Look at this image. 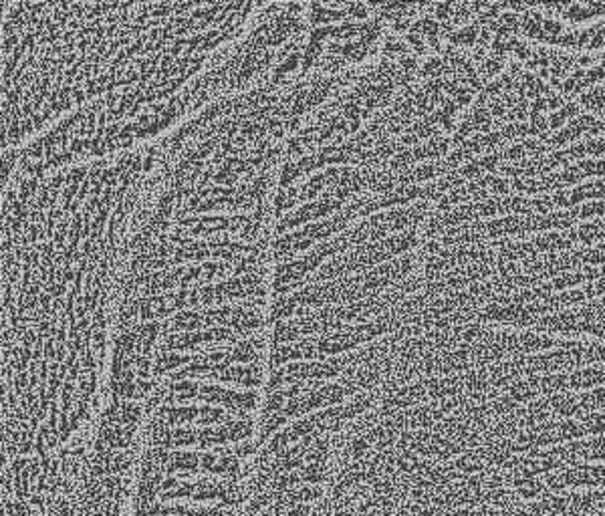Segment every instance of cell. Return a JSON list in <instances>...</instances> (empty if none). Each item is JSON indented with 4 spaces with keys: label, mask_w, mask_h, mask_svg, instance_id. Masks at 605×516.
I'll return each mask as SVG.
<instances>
[{
    "label": "cell",
    "mask_w": 605,
    "mask_h": 516,
    "mask_svg": "<svg viewBox=\"0 0 605 516\" xmlns=\"http://www.w3.org/2000/svg\"><path fill=\"white\" fill-rule=\"evenodd\" d=\"M341 210V202L339 200H331V198H319L317 202H309L305 204L302 208L291 212L289 216H285L280 226H278V232H287L291 228H297V226H302L307 222L311 220H319V218H325L329 214H335Z\"/></svg>",
    "instance_id": "obj_1"
},
{
    "label": "cell",
    "mask_w": 605,
    "mask_h": 516,
    "mask_svg": "<svg viewBox=\"0 0 605 516\" xmlns=\"http://www.w3.org/2000/svg\"><path fill=\"white\" fill-rule=\"evenodd\" d=\"M222 494V484L210 482V480H202V482H180L176 490L164 494L166 500L170 498H192V500H214L220 498Z\"/></svg>",
    "instance_id": "obj_2"
},
{
    "label": "cell",
    "mask_w": 605,
    "mask_h": 516,
    "mask_svg": "<svg viewBox=\"0 0 605 516\" xmlns=\"http://www.w3.org/2000/svg\"><path fill=\"white\" fill-rule=\"evenodd\" d=\"M293 359H319V351H317V341L315 339H302L295 345H285V347H277L273 353V367H280L287 361Z\"/></svg>",
    "instance_id": "obj_3"
},
{
    "label": "cell",
    "mask_w": 605,
    "mask_h": 516,
    "mask_svg": "<svg viewBox=\"0 0 605 516\" xmlns=\"http://www.w3.org/2000/svg\"><path fill=\"white\" fill-rule=\"evenodd\" d=\"M212 377L218 379V381L238 383V385H244V388H256V385H260V379H262L260 377V369L251 367V365H232L227 371L216 373Z\"/></svg>",
    "instance_id": "obj_4"
},
{
    "label": "cell",
    "mask_w": 605,
    "mask_h": 516,
    "mask_svg": "<svg viewBox=\"0 0 605 516\" xmlns=\"http://www.w3.org/2000/svg\"><path fill=\"white\" fill-rule=\"evenodd\" d=\"M160 416L168 421V426H182V423H188V421H194V419L200 418V408H194V405H184V408L164 405L160 410Z\"/></svg>",
    "instance_id": "obj_5"
},
{
    "label": "cell",
    "mask_w": 605,
    "mask_h": 516,
    "mask_svg": "<svg viewBox=\"0 0 605 516\" xmlns=\"http://www.w3.org/2000/svg\"><path fill=\"white\" fill-rule=\"evenodd\" d=\"M200 468V456L194 452H174L168 460V474L172 472H196Z\"/></svg>",
    "instance_id": "obj_6"
},
{
    "label": "cell",
    "mask_w": 605,
    "mask_h": 516,
    "mask_svg": "<svg viewBox=\"0 0 605 516\" xmlns=\"http://www.w3.org/2000/svg\"><path fill=\"white\" fill-rule=\"evenodd\" d=\"M202 343H204V331L180 333V335H170L166 339V349H172V351H194Z\"/></svg>",
    "instance_id": "obj_7"
},
{
    "label": "cell",
    "mask_w": 605,
    "mask_h": 516,
    "mask_svg": "<svg viewBox=\"0 0 605 516\" xmlns=\"http://www.w3.org/2000/svg\"><path fill=\"white\" fill-rule=\"evenodd\" d=\"M202 327H204V317H202L200 311H182L176 319L172 321V325L168 327V331L196 333Z\"/></svg>",
    "instance_id": "obj_8"
},
{
    "label": "cell",
    "mask_w": 605,
    "mask_h": 516,
    "mask_svg": "<svg viewBox=\"0 0 605 516\" xmlns=\"http://www.w3.org/2000/svg\"><path fill=\"white\" fill-rule=\"evenodd\" d=\"M313 15H311V21L313 25H329V23H337V21H343L347 19V12L343 8H331V6H325V4H313Z\"/></svg>",
    "instance_id": "obj_9"
},
{
    "label": "cell",
    "mask_w": 605,
    "mask_h": 516,
    "mask_svg": "<svg viewBox=\"0 0 605 516\" xmlns=\"http://www.w3.org/2000/svg\"><path fill=\"white\" fill-rule=\"evenodd\" d=\"M227 442H230V438H228V430L224 423L220 428H202V430H198V446H202V448L222 446Z\"/></svg>",
    "instance_id": "obj_10"
},
{
    "label": "cell",
    "mask_w": 605,
    "mask_h": 516,
    "mask_svg": "<svg viewBox=\"0 0 605 516\" xmlns=\"http://www.w3.org/2000/svg\"><path fill=\"white\" fill-rule=\"evenodd\" d=\"M200 395V388L194 383V381H176L170 385V395H168V403H174V401H186V399H192V397H198Z\"/></svg>",
    "instance_id": "obj_11"
},
{
    "label": "cell",
    "mask_w": 605,
    "mask_h": 516,
    "mask_svg": "<svg viewBox=\"0 0 605 516\" xmlns=\"http://www.w3.org/2000/svg\"><path fill=\"white\" fill-rule=\"evenodd\" d=\"M325 188H329L327 172L313 175V178L302 186L301 190H299V202H305V200H311V198L319 196Z\"/></svg>",
    "instance_id": "obj_12"
},
{
    "label": "cell",
    "mask_w": 605,
    "mask_h": 516,
    "mask_svg": "<svg viewBox=\"0 0 605 516\" xmlns=\"http://www.w3.org/2000/svg\"><path fill=\"white\" fill-rule=\"evenodd\" d=\"M196 355H180V353H162L157 357V363H155V371L157 373H166V371H172V369L180 367L184 363H192Z\"/></svg>",
    "instance_id": "obj_13"
},
{
    "label": "cell",
    "mask_w": 605,
    "mask_h": 516,
    "mask_svg": "<svg viewBox=\"0 0 605 516\" xmlns=\"http://www.w3.org/2000/svg\"><path fill=\"white\" fill-rule=\"evenodd\" d=\"M299 337H301V331L295 321H278L275 327V341L278 345L297 341Z\"/></svg>",
    "instance_id": "obj_14"
},
{
    "label": "cell",
    "mask_w": 605,
    "mask_h": 516,
    "mask_svg": "<svg viewBox=\"0 0 605 516\" xmlns=\"http://www.w3.org/2000/svg\"><path fill=\"white\" fill-rule=\"evenodd\" d=\"M227 421H230V416H228L224 410L214 408V405H204V408H200L198 423L204 426V428H210L214 423H227Z\"/></svg>",
    "instance_id": "obj_15"
},
{
    "label": "cell",
    "mask_w": 605,
    "mask_h": 516,
    "mask_svg": "<svg viewBox=\"0 0 605 516\" xmlns=\"http://www.w3.org/2000/svg\"><path fill=\"white\" fill-rule=\"evenodd\" d=\"M325 478H327V462H313L301 470L302 482L317 484V482H323Z\"/></svg>",
    "instance_id": "obj_16"
},
{
    "label": "cell",
    "mask_w": 605,
    "mask_h": 516,
    "mask_svg": "<svg viewBox=\"0 0 605 516\" xmlns=\"http://www.w3.org/2000/svg\"><path fill=\"white\" fill-rule=\"evenodd\" d=\"M107 474L109 476H115V474H122V472H126L127 468H129V464H131V456L129 454H126V452H122V454H107Z\"/></svg>",
    "instance_id": "obj_17"
},
{
    "label": "cell",
    "mask_w": 605,
    "mask_h": 516,
    "mask_svg": "<svg viewBox=\"0 0 605 516\" xmlns=\"http://www.w3.org/2000/svg\"><path fill=\"white\" fill-rule=\"evenodd\" d=\"M198 443V432L192 428H176L172 430V448H182V446H192Z\"/></svg>",
    "instance_id": "obj_18"
},
{
    "label": "cell",
    "mask_w": 605,
    "mask_h": 516,
    "mask_svg": "<svg viewBox=\"0 0 605 516\" xmlns=\"http://www.w3.org/2000/svg\"><path fill=\"white\" fill-rule=\"evenodd\" d=\"M140 416H142V410L137 403H131V401L119 403V426H135Z\"/></svg>",
    "instance_id": "obj_19"
},
{
    "label": "cell",
    "mask_w": 605,
    "mask_h": 516,
    "mask_svg": "<svg viewBox=\"0 0 605 516\" xmlns=\"http://www.w3.org/2000/svg\"><path fill=\"white\" fill-rule=\"evenodd\" d=\"M227 388H220V385H204V388H200L198 397L206 403H222L227 397Z\"/></svg>",
    "instance_id": "obj_20"
},
{
    "label": "cell",
    "mask_w": 605,
    "mask_h": 516,
    "mask_svg": "<svg viewBox=\"0 0 605 516\" xmlns=\"http://www.w3.org/2000/svg\"><path fill=\"white\" fill-rule=\"evenodd\" d=\"M299 63H301V55H299V52H291L285 61H280V65L275 67V77H273V81H280V77H285L287 73L295 71V69L299 67Z\"/></svg>",
    "instance_id": "obj_21"
},
{
    "label": "cell",
    "mask_w": 605,
    "mask_h": 516,
    "mask_svg": "<svg viewBox=\"0 0 605 516\" xmlns=\"http://www.w3.org/2000/svg\"><path fill=\"white\" fill-rule=\"evenodd\" d=\"M232 361H236V363H240V365L254 361V349H252L249 341H240V343L234 347V351H232Z\"/></svg>",
    "instance_id": "obj_22"
},
{
    "label": "cell",
    "mask_w": 605,
    "mask_h": 516,
    "mask_svg": "<svg viewBox=\"0 0 605 516\" xmlns=\"http://www.w3.org/2000/svg\"><path fill=\"white\" fill-rule=\"evenodd\" d=\"M321 52H323V45L321 43L309 41V45L305 49V55H302V71H309L315 65V61L321 57Z\"/></svg>",
    "instance_id": "obj_23"
},
{
    "label": "cell",
    "mask_w": 605,
    "mask_h": 516,
    "mask_svg": "<svg viewBox=\"0 0 605 516\" xmlns=\"http://www.w3.org/2000/svg\"><path fill=\"white\" fill-rule=\"evenodd\" d=\"M295 204H299V190L297 188H289L287 192H280L277 196L278 212H285V210L293 208Z\"/></svg>",
    "instance_id": "obj_24"
},
{
    "label": "cell",
    "mask_w": 605,
    "mask_h": 516,
    "mask_svg": "<svg viewBox=\"0 0 605 516\" xmlns=\"http://www.w3.org/2000/svg\"><path fill=\"white\" fill-rule=\"evenodd\" d=\"M28 480H30V472L28 470H23V472H17L15 474V488H17V496L21 498V500H25V498H28Z\"/></svg>",
    "instance_id": "obj_25"
},
{
    "label": "cell",
    "mask_w": 605,
    "mask_h": 516,
    "mask_svg": "<svg viewBox=\"0 0 605 516\" xmlns=\"http://www.w3.org/2000/svg\"><path fill=\"white\" fill-rule=\"evenodd\" d=\"M331 8H343L347 12V17L353 19H365L367 17V6L361 2H347V4H333Z\"/></svg>",
    "instance_id": "obj_26"
},
{
    "label": "cell",
    "mask_w": 605,
    "mask_h": 516,
    "mask_svg": "<svg viewBox=\"0 0 605 516\" xmlns=\"http://www.w3.org/2000/svg\"><path fill=\"white\" fill-rule=\"evenodd\" d=\"M287 421V416L282 412L278 414H269L267 419H265V428H262V436H271L273 432H277L280 426H285Z\"/></svg>",
    "instance_id": "obj_27"
},
{
    "label": "cell",
    "mask_w": 605,
    "mask_h": 516,
    "mask_svg": "<svg viewBox=\"0 0 605 516\" xmlns=\"http://www.w3.org/2000/svg\"><path fill=\"white\" fill-rule=\"evenodd\" d=\"M236 180H238V173H234L232 170L224 168V166H222V168L218 170V173L214 175V182H216V184H222L224 188H228L230 184H234Z\"/></svg>",
    "instance_id": "obj_28"
},
{
    "label": "cell",
    "mask_w": 605,
    "mask_h": 516,
    "mask_svg": "<svg viewBox=\"0 0 605 516\" xmlns=\"http://www.w3.org/2000/svg\"><path fill=\"white\" fill-rule=\"evenodd\" d=\"M198 296H200V305L208 307L212 303H216V293H214V287H202L198 289Z\"/></svg>",
    "instance_id": "obj_29"
},
{
    "label": "cell",
    "mask_w": 605,
    "mask_h": 516,
    "mask_svg": "<svg viewBox=\"0 0 605 516\" xmlns=\"http://www.w3.org/2000/svg\"><path fill=\"white\" fill-rule=\"evenodd\" d=\"M196 516H232L230 515V510H227L224 506H220V508H196Z\"/></svg>",
    "instance_id": "obj_30"
},
{
    "label": "cell",
    "mask_w": 605,
    "mask_h": 516,
    "mask_svg": "<svg viewBox=\"0 0 605 516\" xmlns=\"http://www.w3.org/2000/svg\"><path fill=\"white\" fill-rule=\"evenodd\" d=\"M280 516H311V506L309 504H297V506L289 508L287 513H282Z\"/></svg>",
    "instance_id": "obj_31"
},
{
    "label": "cell",
    "mask_w": 605,
    "mask_h": 516,
    "mask_svg": "<svg viewBox=\"0 0 605 516\" xmlns=\"http://www.w3.org/2000/svg\"><path fill=\"white\" fill-rule=\"evenodd\" d=\"M218 456L216 454H202L200 456V468L204 472H212V468L216 464Z\"/></svg>",
    "instance_id": "obj_32"
},
{
    "label": "cell",
    "mask_w": 605,
    "mask_h": 516,
    "mask_svg": "<svg viewBox=\"0 0 605 516\" xmlns=\"http://www.w3.org/2000/svg\"><path fill=\"white\" fill-rule=\"evenodd\" d=\"M252 450H254V446H252V443H249V442L238 443V446L234 448V456H236V458H247V456H251Z\"/></svg>",
    "instance_id": "obj_33"
}]
</instances>
